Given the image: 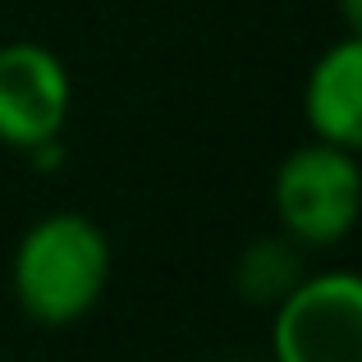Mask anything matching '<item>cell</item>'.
I'll return each mask as SVG.
<instances>
[{
  "label": "cell",
  "mask_w": 362,
  "mask_h": 362,
  "mask_svg": "<svg viewBox=\"0 0 362 362\" xmlns=\"http://www.w3.org/2000/svg\"><path fill=\"white\" fill-rule=\"evenodd\" d=\"M110 239L83 211H46L18 234L9 257L14 308L42 330H69L110 289Z\"/></svg>",
  "instance_id": "cell-1"
},
{
  "label": "cell",
  "mask_w": 362,
  "mask_h": 362,
  "mask_svg": "<svg viewBox=\"0 0 362 362\" xmlns=\"http://www.w3.org/2000/svg\"><path fill=\"white\" fill-rule=\"evenodd\" d=\"M271 211L280 234L303 252L339 247L358 230L362 211V165L358 151L330 142H303L275 165Z\"/></svg>",
  "instance_id": "cell-2"
},
{
  "label": "cell",
  "mask_w": 362,
  "mask_h": 362,
  "mask_svg": "<svg viewBox=\"0 0 362 362\" xmlns=\"http://www.w3.org/2000/svg\"><path fill=\"white\" fill-rule=\"evenodd\" d=\"M271 362H362V275L349 266L303 271L271 308Z\"/></svg>",
  "instance_id": "cell-3"
},
{
  "label": "cell",
  "mask_w": 362,
  "mask_h": 362,
  "mask_svg": "<svg viewBox=\"0 0 362 362\" xmlns=\"http://www.w3.org/2000/svg\"><path fill=\"white\" fill-rule=\"evenodd\" d=\"M74 110V83L64 60L42 42L0 46V147L33 151L64 138Z\"/></svg>",
  "instance_id": "cell-4"
},
{
  "label": "cell",
  "mask_w": 362,
  "mask_h": 362,
  "mask_svg": "<svg viewBox=\"0 0 362 362\" xmlns=\"http://www.w3.org/2000/svg\"><path fill=\"white\" fill-rule=\"evenodd\" d=\"M303 119L317 142L362 147V37L344 33L312 60L303 83Z\"/></svg>",
  "instance_id": "cell-5"
},
{
  "label": "cell",
  "mask_w": 362,
  "mask_h": 362,
  "mask_svg": "<svg viewBox=\"0 0 362 362\" xmlns=\"http://www.w3.org/2000/svg\"><path fill=\"white\" fill-rule=\"evenodd\" d=\"M298 280H303V247H293L284 234L252 239L234 262V293L247 308H275Z\"/></svg>",
  "instance_id": "cell-6"
},
{
  "label": "cell",
  "mask_w": 362,
  "mask_h": 362,
  "mask_svg": "<svg viewBox=\"0 0 362 362\" xmlns=\"http://www.w3.org/2000/svg\"><path fill=\"white\" fill-rule=\"evenodd\" d=\"M339 14H344V33H362V0H339Z\"/></svg>",
  "instance_id": "cell-7"
}]
</instances>
